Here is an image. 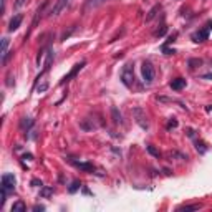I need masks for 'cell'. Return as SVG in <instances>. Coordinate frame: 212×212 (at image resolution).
Here are the masks:
<instances>
[{
  "instance_id": "1",
  "label": "cell",
  "mask_w": 212,
  "mask_h": 212,
  "mask_svg": "<svg viewBox=\"0 0 212 212\" xmlns=\"http://www.w3.org/2000/svg\"><path fill=\"white\" fill-rule=\"evenodd\" d=\"M15 184H17V181H15V176L13 174H3L2 176V186H0V189H2V201H0V205L5 204L7 196L15 191Z\"/></svg>"
},
{
  "instance_id": "2",
  "label": "cell",
  "mask_w": 212,
  "mask_h": 212,
  "mask_svg": "<svg viewBox=\"0 0 212 212\" xmlns=\"http://www.w3.org/2000/svg\"><path fill=\"white\" fill-rule=\"evenodd\" d=\"M141 73H143V78H144L146 83H152V80H154V68H152V65L149 63V61H144V63H143Z\"/></svg>"
},
{
  "instance_id": "3",
  "label": "cell",
  "mask_w": 212,
  "mask_h": 212,
  "mask_svg": "<svg viewBox=\"0 0 212 212\" xmlns=\"http://www.w3.org/2000/svg\"><path fill=\"white\" fill-rule=\"evenodd\" d=\"M133 114H134V118H136V123H138L143 129H148V128H149L148 118H146V114H144L143 108H134V109H133Z\"/></svg>"
},
{
  "instance_id": "4",
  "label": "cell",
  "mask_w": 212,
  "mask_h": 212,
  "mask_svg": "<svg viewBox=\"0 0 212 212\" xmlns=\"http://www.w3.org/2000/svg\"><path fill=\"white\" fill-rule=\"evenodd\" d=\"M129 66H131V65H128L126 68H124L123 75H121V80H123V83L126 85L128 88H133V85H134V75H133V71H131Z\"/></svg>"
},
{
  "instance_id": "5",
  "label": "cell",
  "mask_w": 212,
  "mask_h": 212,
  "mask_svg": "<svg viewBox=\"0 0 212 212\" xmlns=\"http://www.w3.org/2000/svg\"><path fill=\"white\" fill-rule=\"evenodd\" d=\"M70 3V0H56V3H55V7L51 8V12H50V17H55V15H58V13L63 10V8H66V5Z\"/></svg>"
},
{
  "instance_id": "6",
  "label": "cell",
  "mask_w": 212,
  "mask_h": 212,
  "mask_svg": "<svg viewBox=\"0 0 212 212\" xmlns=\"http://www.w3.org/2000/svg\"><path fill=\"white\" fill-rule=\"evenodd\" d=\"M85 65H86V61H81V63H78V65H75V68H73V70H71V71H70V73H68V75H66V76H65V78H63V80H61V85H63V83H66V81H70V80H71V78H73V76H75L76 73H78V71H80L81 68H83V66H85Z\"/></svg>"
},
{
  "instance_id": "7",
  "label": "cell",
  "mask_w": 212,
  "mask_h": 212,
  "mask_svg": "<svg viewBox=\"0 0 212 212\" xmlns=\"http://www.w3.org/2000/svg\"><path fill=\"white\" fill-rule=\"evenodd\" d=\"M207 38H209V30H207V28H202V30L196 32L194 35H192V40L194 42H204Z\"/></svg>"
},
{
  "instance_id": "8",
  "label": "cell",
  "mask_w": 212,
  "mask_h": 212,
  "mask_svg": "<svg viewBox=\"0 0 212 212\" xmlns=\"http://www.w3.org/2000/svg\"><path fill=\"white\" fill-rule=\"evenodd\" d=\"M22 20H23V15H15V17H12L10 23H8V30H10V32H15L17 28L20 27Z\"/></svg>"
},
{
  "instance_id": "9",
  "label": "cell",
  "mask_w": 212,
  "mask_h": 212,
  "mask_svg": "<svg viewBox=\"0 0 212 212\" xmlns=\"http://www.w3.org/2000/svg\"><path fill=\"white\" fill-rule=\"evenodd\" d=\"M73 164L78 167V169H81V171H86V172H93L95 171V166L91 164V162H78V161H71Z\"/></svg>"
},
{
  "instance_id": "10",
  "label": "cell",
  "mask_w": 212,
  "mask_h": 212,
  "mask_svg": "<svg viewBox=\"0 0 212 212\" xmlns=\"http://www.w3.org/2000/svg\"><path fill=\"white\" fill-rule=\"evenodd\" d=\"M171 88L172 90H176V91H179V90H182V88H184V86H186V80L184 78H176V80H172L171 81Z\"/></svg>"
},
{
  "instance_id": "11",
  "label": "cell",
  "mask_w": 212,
  "mask_h": 212,
  "mask_svg": "<svg viewBox=\"0 0 212 212\" xmlns=\"http://www.w3.org/2000/svg\"><path fill=\"white\" fill-rule=\"evenodd\" d=\"M8 38H2V50H0V55H2V61L5 63L7 61V55H8Z\"/></svg>"
},
{
  "instance_id": "12",
  "label": "cell",
  "mask_w": 212,
  "mask_h": 212,
  "mask_svg": "<svg viewBox=\"0 0 212 212\" xmlns=\"http://www.w3.org/2000/svg\"><path fill=\"white\" fill-rule=\"evenodd\" d=\"M111 116H113V123H114V124H119V123L123 121L121 113L118 111V108H116V106H111Z\"/></svg>"
},
{
  "instance_id": "13",
  "label": "cell",
  "mask_w": 212,
  "mask_h": 212,
  "mask_svg": "<svg viewBox=\"0 0 212 212\" xmlns=\"http://www.w3.org/2000/svg\"><path fill=\"white\" fill-rule=\"evenodd\" d=\"M27 210V205L23 204L22 201H17L15 204L12 205V212H25Z\"/></svg>"
},
{
  "instance_id": "14",
  "label": "cell",
  "mask_w": 212,
  "mask_h": 212,
  "mask_svg": "<svg viewBox=\"0 0 212 212\" xmlns=\"http://www.w3.org/2000/svg\"><path fill=\"white\" fill-rule=\"evenodd\" d=\"M33 126V119L30 118H22V121H20V128L25 131V129H30Z\"/></svg>"
},
{
  "instance_id": "15",
  "label": "cell",
  "mask_w": 212,
  "mask_h": 212,
  "mask_svg": "<svg viewBox=\"0 0 212 212\" xmlns=\"http://www.w3.org/2000/svg\"><path fill=\"white\" fill-rule=\"evenodd\" d=\"M106 2H108V0H86V10L91 8V7H98V5L106 3Z\"/></svg>"
},
{
  "instance_id": "16",
  "label": "cell",
  "mask_w": 212,
  "mask_h": 212,
  "mask_svg": "<svg viewBox=\"0 0 212 212\" xmlns=\"http://www.w3.org/2000/svg\"><path fill=\"white\" fill-rule=\"evenodd\" d=\"M201 204H192V205H181V207H177V210H199L201 209Z\"/></svg>"
},
{
  "instance_id": "17",
  "label": "cell",
  "mask_w": 212,
  "mask_h": 212,
  "mask_svg": "<svg viewBox=\"0 0 212 212\" xmlns=\"http://www.w3.org/2000/svg\"><path fill=\"white\" fill-rule=\"evenodd\" d=\"M80 187H81V182L80 181H73V182H71V186L68 187V192H70V194H75Z\"/></svg>"
},
{
  "instance_id": "18",
  "label": "cell",
  "mask_w": 212,
  "mask_h": 212,
  "mask_svg": "<svg viewBox=\"0 0 212 212\" xmlns=\"http://www.w3.org/2000/svg\"><path fill=\"white\" fill-rule=\"evenodd\" d=\"M157 12H159V5H156V7H152V8H151V12H149V15L146 17V22H151L152 18L156 17V13H157Z\"/></svg>"
},
{
  "instance_id": "19",
  "label": "cell",
  "mask_w": 212,
  "mask_h": 212,
  "mask_svg": "<svg viewBox=\"0 0 212 212\" xmlns=\"http://www.w3.org/2000/svg\"><path fill=\"white\" fill-rule=\"evenodd\" d=\"M53 192H55V189H53V187H43L40 194H42L43 197H50V196L53 194Z\"/></svg>"
},
{
  "instance_id": "20",
  "label": "cell",
  "mask_w": 212,
  "mask_h": 212,
  "mask_svg": "<svg viewBox=\"0 0 212 212\" xmlns=\"http://www.w3.org/2000/svg\"><path fill=\"white\" fill-rule=\"evenodd\" d=\"M146 149H148V152H149V154H152L154 157H161V152H159L154 146H146Z\"/></svg>"
},
{
  "instance_id": "21",
  "label": "cell",
  "mask_w": 212,
  "mask_h": 212,
  "mask_svg": "<svg viewBox=\"0 0 212 212\" xmlns=\"http://www.w3.org/2000/svg\"><path fill=\"white\" fill-rule=\"evenodd\" d=\"M27 3V0H15V3H13V7L15 8H20V7H23Z\"/></svg>"
},
{
  "instance_id": "22",
  "label": "cell",
  "mask_w": 212,
  "mask_h": 212,
  "mask_svg": "<svg viewBox=\"0 0 212 212\" xmlns=\"http://www.w3.org/2000/svg\"><path fill=\"white\" fill-rule=\"evenodd\" d=\"M196 148H197V151L205 152V146H204V143H199V141H197V143H196Z\"/></svg>"
},
{
  "instance_id": "23",
  "label": "cell",
  "mask_w": 212,
  "mask_h": 212,
  "mask_svg": "<svg viewBox=\"0 0 212 212\" xmlns=\"http://www.w3.org/2000/svg\"><path fill=\"white\" fill-rule=\"evenodd\" d=\"M166 30H167L166 25H162V27H161V30H157V32H156V37H162V35L166 33Z\"/></svg>"
},
{
  "instance_id": "24",
  "label": "cell",
  "mask_w": 212,
  "mask_h": 212,
  "mask_svg": "<svg viewBox=\"0 0 212 212\" xmlns=\"http://www.w3.org/2000/svg\"><path fill=\"white\" fill-rule=\"evenodd\" d=\"M30 184H32L33 187H42V181H38V179H32Z\"/></svg>"
},
{
  "instance_id": "25",
  "label": "cell",
  "mask_w": 212,
  "mask_h": 212,
  "mask_svg": "<svg viewBox=\"0 0 212 212\" xmlns=\"http://www.w3.org/2000/svg\"><path fill=\"white\" fill-rule=\"evenodd\" d=\"M194 65H201V60H189V66H191V68H196Z\"/></svg>"
},
{
  "instance_id": "26",
  "label": "cell",
  "mask_w": 212,
  "mask_h": 212,
  "mask_svg": "<svg viewBox=\"0 0 212 212\" xmlns=\"http://www.w3.org/2000/svg\"><path fill=\"white\" fill-rule=\"evenodd\" d=\"M177 126V121L176 119H171L169 123H167V129H171V128H176Z\"/></svg>"
},
{
  "instance_id": "27",
  "label": "cell",
  "mask_w": 212,
  "mask_h": 212,
  "mask_svg": "<svg viewBox=\"0 0 212 212\" xmlns=\"http://www.w3.org/2000/svg\"><path fill=\"white\" fill-rule=\"evenodd\" d=\"M48 88V83H43L42 86H38V93H42V91H45Z\"/></svg>"
},
{
  "instance_id": "28",
  "label": "cell",
  "mask_w": 212,
  "mask_h": 212,
  "mask_svg": "<svg viewBox=\"0 0 212 212\" xmlns=\"http://www.w3.org/2000/svg\"><path fill=\"white\" fill-rule=\"evenodd\" d=\"M33 210H35V212H38V210H45V205H35V207H33Z\"/></svg>"
},
{
  "instance_id": "29",
  "label": "cell",
  "mask_w": 212,
  "mask_h": 212,
  "mask_svg": "<svg viewBox=\"0 0 212 212\" xmlns=\"http://www.w3.org/2000/svg\"><path fill=\"white\" fill-rule=\"evenodd\" d=\"M23 159H28V161H32L33 156H32V154H25V156H23Z\"/></svg>"
},
{
  "instance_id": "30",
  "label": "cell",
  "mask_w": 212,
  "mask_h": 212,
  "mask_svg": "<svg viewBox=\"0 0 212 212\" xmlns=\"http://www.w3.org/2000/svg\"><path fill=\"white\" fill-rule=\"evenodd\" d=\"M5 12V0H2V13Z\"/></svg>"
},
{
  "instance_id": "31",
  "label": "cell",
  "mask_w": 212,
  "mask_h": 212,
  "mask_svg": "<svg viewBox=\"0 0 212 212\" xmlns=\"http://www.w3.org/2000/svg\"><path fill=\"white\" fill-rule=\"evenodd\" d=\"M207 30H212V22L207 23Z\"/></svg>"
},
{
  "instance_id": "32",
  "label": "cell",
  "mask_w": 212,
  "mask_h": 212,
  "mask_svg": "<svg viewBox=\"0 0 212 212\" xmlns=\"http://www.w3.org/2000/svg\"><path fill=\"white\" fill-rule=\"evenodd\" d=\"M204 78H207V80H212V75H204Z\"/></svg>"
}]
</instances>
